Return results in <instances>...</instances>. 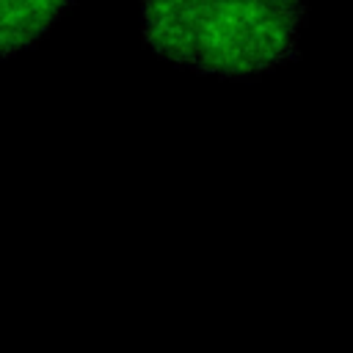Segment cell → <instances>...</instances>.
I'll return each mask as SVG.
<instances>
[{
	"instance_id": "cell-1",
	"label": "cell",
	"mask_w": 353,
	"mask_h": 353,
	"mask_svg": "<svg viewBox=\"0 0 353 353\" xmlns=\"http://www.w3.org/2000/svg\"><path fill=\"white\" fill-rule=\"evenodd\" d=\"M303 0H143V36L163 58L221 77L295 55Z\"/></svg>"
},
{
	"instance_id": "cell-2",
	"label": "cell",
	"mask_w": 353,
	"mask_h": 353,
	"mask_svg": "<svg viewBox=\"0 0 353 353\" xmlns=\"http://www.w3.org/2000/svg\"><path fill=\"white\" fill-rule=\"evenodd\" d=\"M69 0H0V61L30 47Z\"/></svg>"
}]
</instances>
